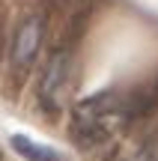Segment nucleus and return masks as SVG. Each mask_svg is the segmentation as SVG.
<instances>
[{
	"mask_svg": "<svg viewBox=\"0 0 158 161\" xmlns=\"http://www.w3.org/2000/svg\"><path fill=\"white\" fill-rule=\"evenodd\" d=\"M48 21L42 12H27L21 21L15 24V33H12V48H9V60H12V75L21 84L24 78L33 72L36 60L42 51V39H45Z\"/></svg>",
	"mask_w": 158,
	"mask_h": 161,
	"instance_id": "obj_2",
	"label": "nucleus"
},
{
	"mask_svg": "<svg viewBox=\"0 0 158 161\" xmlns=\"http://www.w3.org/2000/svg\"><path fill=\"white\" fill-rule=\"evenodd\" d=\"M125 110L123 104H117L113 96H93L87 102H81L75 108V116H72V134L81 146H95L101 140H107L111 128H107V119L113 114Z\"/></svg>",
	"mask_w": 158,
	"mask_h": 161,
	"instance_id": "obj_1",
	"label": "nucleus"
},
{
	"mask_svg": "<svg viewBox=\"0 0 158 161\" xmlns=\"http://www.w3.org/2000/svg\"><path fill=\"white\" fill-rule=\"evenodd\" d=\"M152 96H155V102H158V86H155V92H152Z\"/></svg>",
	"mask_w": 158,
	"mask_h": 161,
	"instance_id": "obj_6",
	"label": "nucleus"
},
{
	"mask_svg": "<svg viewBox=\"0 0 158 161\" xmlns=\"http://www.w3.org/2000/svg\"><path fill=\"white\" fill-rule=\"evenodd\" d=\"M9 143H12V149H15L24 161H66L63 152H57L54 146L36 143V140H30L27 134H15Z\"/></svg>",
	"mask_w": 158,
	"mask_h": 161,
	"instance_id": "obj_4",
	"label": "nucleus"
},
{
	"mask_svg": "<svg viewBox=\"0 0 158 161\" xmlns=\"http://www.w3.org/2000/svg\"><path fill=\"white\" fill-rule=\"evenodd\" d=\"M69 78H72V51L69 48H54L45 69H42L39 108H45L48 114H60L66 90H69Z\"/></svg>",
	"mask_w": 158,
	"mask_h": 161,
	"instance_id": "obj_3",
	"label": "nucleus"
},
{
	"mask_svg": "<svg viewBox=\"0 0 158 161\" xmlns=\"http://www.w3.org/2000/svg\"><path fill=\"white\" fill-rule=\"evenodd\" d=\"M134 161H158V146H152V143L143 146V149L137 152V158H134Z\"/></svg>",
	"mask_w": 158,
	"mask_h": 161,
	"instance_id": "obj_5",
	"label": "nucleus"
}]
</instances>
